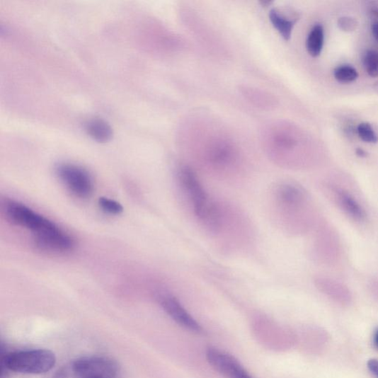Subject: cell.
Returning a JSON list of instances; mask_svg holds the SVG:
<instances>
[{
    "mask_svg": "<svg viewBox=\"0 0 378 378\" xmlns=\"http://www.w3.org/2000/svg\"><path fill=\"white\" fill-rule=\"evenodd\" d=\"M118 374V366L111 359L87 356L74 360L57 378H117Z\"/></svg>",
    "mask_w": 378,
    "mask_h": 378,
    "instance_id": "cell-4",
    "label": "cell"
},
{
    "mask_svg": "<svg viewBox=\"0 0 378 378\" xmlns=\"http://www.w3.org/2000/svg\"><path fill=\"white\" fill-rule=\"evenodd\" d=\"M374 340V345L375 348L377 349H378V329L377 330V331L374 333V340Z\"/></svg>",
    "mask_w": 378,
    "mask_h": 378,
    "instance_id": "cell-21",
    "label": "cell"
},
{
    "mask_svg": "<svg viewBox=\"0 0 378 378\" xmlns=\"http://www.w3.org/2000/svg\"><path fill=\"white\" fill-rule=\"evenodd\" d=\"M178 179L199 221L211 232L219 233L224 219L222 210L206 193L195 171L182 166L178 171Z\"/></svg>",
    "mask_w": 378,
    "mask_h": 378,
    "instance_id": "cell-1",
    "label": "cell"
},
{
    "mask_svg": "<svg viewBox=\"0 0 378 378\" xmlns=\"http://www.w3.org/2000/svg\"><path fill=\"white\" fill-rule=\"evenodd\" d=\"M357 22L351 17H341L338 21V26L342 30L351 31L356 28Z\"/></svg>",
    "mask_w": 378,
    "mask_h": 378,
    "instance_id": "cell-18",
    "label": "cell"
},
{
    "mask_svg": "<svg viewBox=\"0 0 378 378\" xmlns=\"http://www.w3.org/2000/svg\"><path fill=\"white\" fill-rule=\"evenodd\" d=\"M6 212L14 224L31 231L33 234L40 233L55 224L54 222L19 202H8Z\"/></svg>",
    "mask_w": 378,
    "mask_h": 378,
    "instance_id": "cell-6",
    "label": "cell"
},
{
    "mask_svg": "<svg viewBox=\"0 0 378 378\" xmlns=\"http://www.w3.org/2000/svg\"><path fill=\"white\" fill-rule=\"evenodd\" d=\"M100 208L105 212L118 215L123 212V207L118 202L107 197H101L98 200Z\"/></svg>",
    "mask_w": 378,
    "mask_h": 378,
    "instance_id": "cell-16",
    "label": "cell"
},
{
    "mask_svg": "<svg viewBox=\"0 0 378 378\" xmlns=\"http://www.w3.org/2000/svg\"><path fill=\"white\" fill-rule=\"evenodd\" d=\"M324 44V30L321 25H316L309 33L306 47L307 52L313 57H319Z\"/></svg>",
    "mask_w": 378,
    "mask_h": 378,
    "instance_id": "cell-13",
    "label": "cell"
},
{
    "mask_svg": "<svg viewBox=\"0 0 378 378\" xmlns=\"http://www.w3.org/2000/svg\"><path fill=\"white\" fill-rule=\"evenodd\" d=\"M159 301L164 311L182 328L197 334L203 332L200 324L189 314L176 298L163 295L160 297Z\"/></svg>",
    "mask_w": 378,
    "mask_h": 378,
    "instance_id": "cell-9",
    "label": "cell"
},
{
    "mask_svg": "<svg viewBox=\"0 0 378 378\" xmlns=\"http://www.w3.org/2000/svg\"><path fill=\"white\" fill-rule=\"evenodd\" d=\"M57 173L74 196L85 199L93 194V179L88 171L84 168L71 164H62L57 166Z\"/></svg>",
    "mask_w": 378,
    "mask_h": 378,
    "instance_id": "cell-5",
    "label": "cell"
},
{
    "mask_svg": "<svg viewBox=\"0 0 378 378\" xmlns=\"http://www.w3.org/2000/svg\"><path fill=\"white\" fill-rule=\"evenodd\" d=\"M363 64L370 76L378 77V51L367 50L363 59Z\"/></svg>",
    "mask_w": 378,
    "mask_h": 378,
    "instance_id": "cell-15",
    "label": "cell"
},
{
    "mask_svg": "<svg viewBox=\"0 0 378 378\" xmlns=\"http://www.w3.org/2000/svg\"><path fill=\"white\" fill-rule=\"evenodd\" d=\"M360 139L369 144H375L378 137L372 126L368 123L360 124L357 129Z\"/></svg>",
    "mask_w": 378,
    "mask_h": 378,
    "instance_id": "cell-17",
    "label": "cell"
},
{
    "mask_svg": "<svg viewBox=\"0 0 378 378\" xmlns=\"http://www.w3.org/2000/svg\"><path fill=\"white\" fill-rule=\"evenodd\" d=\"M367 367L375 378H378V360L371 359L367 363Z\"/></svg>",
    "mask_w": 378,
    "mask_h": 378,
    "instance_id": "cell-19",
    "label": "cell"
},
{
    "mask_svg": "<svg viewBox=\"0 0 378 378\" xmlns=\"http://www.w3.org/2000/svg\"><path fill=\"white\" fill-rule=\"evenodd\" d=\"M85 129L92 139L99 143L108 142L113 136L111 127L104 120L99 118L90 120L86 123Z\"/></svg>",
    "mask_w": 378,
    "mask_h": 378,
    "instance_id": "cell-10",
    "label": "cell"
},
{
    "mask_svg": "<svg viewBox=\"0 0 378 378\" xmlns=\"http://www.w3.org/2000/svg\"><path fill=\"white\" fill-rule=\"evenodd\" d=\"M34 235V243L41 250L67 252L74 247V239L55 223L52 227Z\"/></svg>",
    "mask_w": 378,
    "mask_h": 378,
    "instance_id": "cell-8",
    "label": "cell"
},
{
    "mask_svg": "<svg viewBox=\"0 0 378 378\" xmlns=\"http://www.w3.org/2000/svg\"><path fill=\"white\" fill-rule=\"evenodd\" d=\"M307 199L304 189L297 184L282 182L275 185L270 194V208L277 225L290 231L292 217L302 208Z\"/></svg>",
    "mask_w": 378,
    "mask_h": 378,
    "instance_id": "cell-2",
    "label": "cell"
},
{
    "mask_svg": "<svg viewBox=\"0 0 378 378\" xmlns=\"http://www.w3.org/2000/svg\"><path fill=\"white\" fill-rule=\"evenodd\" d=\"M4 367L17 373L40 374L52 370L57 363L54 353L47 350H31L8 353Z\"/></svg>",
    "mask_w": 378,
    "mask_h": 378,
    "instance_id": "cell-3",
    "label": "cell"
},
{
    "mask_svg": "<svg viewBox=\"0 0 378 378\" xmlns=\"http://www.w3.org/2000/svg\"><path fill=\"white\" fill-rule=\"evenodd\" d=\"M371 30L374 40L378 42V23H374L371 26Z\"/></svg>",
    "mask_w": 378,
    "mask_h": 378,
    "instance_id": "cell-20",
    "label": "cell"
},
{
    "mask_svg": "<svg viewBox=\"0 0 378 378\" xmlns=\"http://www.w3.org/2000/svg\"><path fill=\"white\" fill-rule=\"evenodd\" d=\"M357 154L358 156H360V157H364V156H366L365 152L362 149H358L357 150Z\"/></svg>",
    "mask_w": 378,
    "mask_h": 378,
    "instance_id": "cell-22",
    "label": "cell"
},
{
    "mask_svg": "<svg viewBox=\"0 0 378 378\" xmlns=\"http://www.w3.org/2000/svg\"><path fill=\"white\" fill-rule=\"evenodd\" d=\"M337 197L341 208L348 215L357 221H363L366 214L362 206L350 194L342 190L336 192Z\"/></svg>",
    "mask_w": 378,
    "mask_h": 378,
    "instance_id": "cell-11",
    "label": "cell"
},
{
    "mask_svg": "<svg viewBox=\"0 0 378 378\" xmlns=\"http://www.w3.org/2000/svg\"><path fill=\"white\" fill-rule=\"evenodd\" d=\"M334 77L338 81L347 84L355 81L358 77V74L353 67L342 65L334 71Z\"/></svg>",
    "mask_w": 378,
    "mask_h": 378,
    "instance_id": "cell-14",
    "label": "cell"
},
{
    "mask_svg": "<svg viewBox=\"0 0 378 378\" xmlns=\"http://www.w3.org/2000/svg\"><path fill=\"white\" fill-rule=\"evenodd\" d=\"M269 19L275 28L280 33L285 40H289L293 31L295 21H291L277 10H271L269 13Z\"/></svg>",
    "mask_w": 378,
    "mask_h": 378,
    "instance_id": "cell-12",
    "label": "cell"
},
{
    "mask_svg": "<svg viewBox=\"0 0 378 378\" xmlns=\"http://www.w3.org/2000/svg\"><path fill=\"white\" fill-rule=\"evenodd\" d=\"M205 355L210 365L226 378H253L234 357L224 351L210 348Z\"/></svg>",
    "mask_w": 378,
    "mask_h": 378,
    "instance_id": "cell-7",
    "label": "cell"
}]
</instances>
